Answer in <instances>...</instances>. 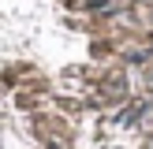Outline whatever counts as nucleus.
<instances>
[{
  "label": "nucleus",
  "mask_w": 153,
  "mask_h": 149,
  "mask_svg": "<svg viewBox=\"0 0 153 149\" xmlns=\"http://www.w3.org/2000/svg\"><path fill=\"white\" fill-rule=\"evenodd\" d=\"M149 149H153V138H149Z\"/></svg>",
  "instance_id": "nucleus-1"
}]
</instances>
